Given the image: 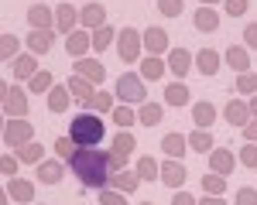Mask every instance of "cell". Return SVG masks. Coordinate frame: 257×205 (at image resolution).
Segmentation results:
<instances>
[{
  "label": "cell",
  "mask_w": 257,
  "mask_h": 205,
  "mask_svg": "<svg viewBox=\"0 0 257 205\" xmlns=\"http://www.w3.org/2000/svg\"><path fill=\"white\" fill-rule=\"evenodd\" d=\"M117 28H110V24H103V28H96L93 31V48L96 52H103V48H110V44H117Z\"/></svg>",
  "instance_id": "d6a6232c"
},
{
  "label": "cell",
  "mask_w": 257,
  "mask_h": 205,
  "mask_svg": "<svg viewBox=\"0 0 257 205\" xmlns=\"http://www.w3.org/2000/svg\"><path fill=\"white\" fill-rule=\"evenodd\" d=\"M99 205H127V195L117 188H103L99 192Z\"/></svg>",
  "instance_id": "7bdbcfd3"
},
{
  "label": "cell",
  "mask_w": 257,
  "mask_h": 205,
  "mask_svg": "<svg viewBox=\"0 0 257 205\" xmlns=\"http://www.w3.org/2000/svg\"><path fill=\"white\" fill-rule=\"evenodd\" d=\"M62 174H65V168L59 161H41L38 164V182L41 184H59Z\"/></svg>",
  "instance_id": "4dcf8cb0"
},
{
  "label": "cell",
  "mask_w": 257,
  "mask_h": 205,
  "mask_svg": "<svg viewBox=\"0 0 257 205\" xmlns=\"http://www.w3.org/2000/svg\"><path fill=\"white\" fill-rule=\"evenodd\" d=\"M226 65H230V68H233L237 76L250 72V52H247V48H240V44L226 48Z\"/></svg>",
  "instance_id": "cb8c5ba5"
},
{
  "label": "cell",
  "mask_w": 257,
  "mask_h": 205,
  "mask_svg": "<svg viewBox=\"0 0 257 205\" xmlns=\"http://www.w3.org/2000/svg\"><path fill=\"white\" fill-rule=\"evenodd\" d=\"M69 100H72L69 86H55V89L48 92V110H52V113H65V110H69Z\"/></svg>",
  "instance_id": "1f68e13d"
},
{
  "label": "cell",
  "mask_w": 257,
  "mask_h": 205,
  "mask_svg": "<svg viewBox=\"0 0 257 205\" xmlns=\"http://www.w3.org/2000/svg\"><path fill=\"white\" fill-rule=\"evenodd\" d=\"M79 24H82V28H93V31L103 28V24H106V7L96 4V0H89V4L79 10Z\"/></svg>",
  "instance_id": "2e32d148"
},
{
  "label": "cell",
  "mask_w": 257,
  "mask_h": 205,
  "mask_svg": "<svg viewBox=\"0 0 257 205\" xmlns=\"http://www.w3.org/2000/svg\"><path fill=\"white\" fill-rule=\"evenodd\" d=\"M52 44H55V28H48V31H31V34L24 38V48H31V55H48Z\"/></svg>",
  "instance_id": "8fae6325"
},
{
  "label": "cell",
  "mask_w": 257,
  "mask_h": 205,
  "mask_svg": "<svg viewBox=\"0 0 257 205\" xmlns=\"http://www.w3.org/2000/svg\"><path fill=\"white\" fill-rule=\"evenodd\" d=\"M185 178H189V168H185L182 161H175V158L161 161V182L168 184V188H182Z\"/></svg>",
  "instance_id": "9c48e42d"
},
{
  "label": "cell",
  "mask_w": 257,
  "mask_h": 205,
  "mask_svg": "<svg viewBox=\"0 0 257 205\" xmlns=\"http://www.w3.org/2000/svg\"><path fill=\"white\" fill-rule=\"evenodd\" d=\"M76 76L89 79L93 86H99L103 76H106V65H103L99 58H89V55H86V58H76Z\"/></svg>",
  "instance_id": "4fadbf2b"
},
{
  "label": "cell",
  "mask_w": 257,
  "mask_h": 205,
  "mask_svg": "<svg viewBox=\"0 0 257 205\" xmlns=\"http://www.w3.org/2000/svg\"><path fill=\"white\" fill-rule=\"evenodd\" d=\"M7 192H11V198L21 205H28V202H35V184L28 182V178H7V184H4Z\"/></svg>",
  "instance_id": "d6986e66"
},
{
  "label": "cell",
  "mask_w": 257,
  "mask_h": 205,
  "mask_svg": "<svg viewBox=\"0 0 257 205\" xmlns=\"http://www.w3.org/2000/svg\"><path fill=\"white\" fill-rule=\"evenodd\" d=\"M237 168V158H233V150H226V147H213L209 150V171H216V174H230Z\"/></svg>",
  "instance_id": "7c38bea8"
},
{
  "label": "cell",
  "mask_w": 257,
  "mask_h": 205,
  "mask_svg": "<svg viewBox=\"0 0 257 205\" xmlns=\"http://www.w3.org/2000/svg\"><path fill=\"white\" fill-rule=\"evenodd\" d=\"M69 137L76 140V147H99L103 144V120L96 113H79L69 123Z\"/></svg>",
  "instance_id": "7a4b0ae2"
},
{
  "label": "cell",
  "mask_w": 257,
  "mask_h": 205,
  "mask_svg": "<svg viewBox=\"0 0 257 205\" xmlns=\"http://www.w3.org/2000/svg\"><path fill=\"white\" fill-rule=\"evenodd\" d=\"M76 20H79V14H76L72 4H59V7H55V31L72 34V31H76Z\"/></svg>",
  "instance_id": "ffe728a7"
},
{
  "label": "cell",
  "mask_w": 257,
  "mask_h": 205,
  "mask_svg": "<svg viewBox=\"0 0 257 205\" xmlns=\"http://www.w3.org/2000/svg\"><path fill=\"white\" fill-rule=\"evenodd\" d=\"M226 123L230 126H237V130H243L247 123L254 120V113H250V102H240V100H233V102H226Z\"/></svg>",
  "instance_id": "5bb4252c"
},
{
  "label": "cell",
  "mask_w": 257,
  "mask_h": 205,
  "mask_svg": "<svg viewBox=\"0 0 257 205\" xmlns=\"http://www.w3.org/2000/svg\"><path fill=\"white\" fill-rule=\"evenodd\" d=\"M41 68H38V55H31V52H24V55H18V58L11 62V76L14 79H35Z\"/></svg>",
  "instance_id": "30bf717a"
},
{
  "label": "cell",
  "mask_w": 257,
  "mask_h": 205,
  "mask_svg": "<svg viewBox=\"0 0 257 205\" xmlns=\"http://www.w3.org/2000/svg\"><path fill=\"white\" fill-rule=\"evenodd\" d=\"M243 137H247L250 144H257V116H254L250 123H247V126H243Z\"/></svg>",
  "instance_id": "f5cc1de1"
},
{
  "label": "cell",
  "mask_w": 257,
  "mask_h": 205,
  "mask_svg": "<svg viewBox=\"0 0 257 205\" xmlns=\"http://www.w3.org/2000/svg\"><path fill=\"white\" fill-rule=\"evenodd\" d=\"M247 7H250V0H226V14L230 18H243Z\"/></svg>",
  "instance_id": "c3c4849f"
},
{
  "label": "cell",
  "mask_w": 257,
  "mask_h": 205,
  "mask_svg": "<svg viewBox=\"0 0 257 205\" xmlns=\"http://www.w3.org/2000/svg\"><path fill=\"white\" fill-rule=\"evenodd\" d=\"M192 20H196V31H202V34H213V31H219V14H216V7H199L196 14H192Z\"/></svg>",
  "instance_id": "7402d4cb"
},
{
  "label": "cell",
  "mask_w": 257,
  "mask_h": 205,
  "mask_svg": "<svg viewBox=\"0 0 257 205\" xmlns=\"http://www.w3.org/2000/svg\"><path fill=\"white\" fill-rule=\"evenodd\" d=\"M165 72H168V62H161L158 55H148V58H141V79L158 82Z\"/></svg>",
  "instance_id": "d4e9b609"
},
{
  "label": "cell",
  "mask_w": 257,
  "mask_h": 205,
  "mask_svg": "<svg viewBox=\"0 0 257 205\" xmlns=\"http://www.w3.org/2000/svg\"><path fill=\"white\" fill-rule=\"evenodd\" d=\"M237 89H240V96H257V72L237 76Z\"/></svg>",
  "instance_id": "b9f144b4"
},
{
  "label": "cell",
  "mask_w": 257,
  "mask_h": 205,
  "mask_svg": "<svg viewBox=\"0 0 257 205\" xmlns=\"http://www.w3.org/2000/svg\"><path fill=\"white\" fill-rule=\"evenodd\" d=\"M172 205H199V202L189 195V192H175V195H172Z\"/></svg>",
  "instance_id": "816d5d0a"
},
{
  "label": "cell",
  "mask_w": 257,
  "mask_h": 205,
  "mask_svg": "<svg viewBox=\"0 0 257 205\" xmlns=\"http://www.w3.org/2000/svg\"><path fill=\"white\" fill-rule=\"evenodd\" d=\"M18 52H21V38L18 34H4V38H0V58L4 62H14Z\"/></svg>",
  "instance_id": "f35d334b"
},
{
  "label": "cell",
  "mask_w": 257,
  "mask_h": 205,
  "mask_svg": "<svg viewBox=\"0 0 257 205\" xmlns=\"http://www.w3.org/2000/svg\"><path fill=\"white\" fill-rule=\"evenodd\" d=\"M144 52H151V55H158V58H161V52H172V48H168V31L158 28V24L148 28V31H144Z\"/></svg>",
  "instance_id": "9a60e30c"
},
{
  "label": "cell",
  "mask_w": 257,
  "mask_h": 205,
  "mask_svg": "<svg viewBox=\"0 0 257 205\" xmlns=\"http://www.w3.org/2000/svg\"><path fill=\"white\" fill-rule=\"evenodd\" d=\"M28 110H31V102H28V92L14 86L11 89V96L4 100V113H7V120H28Z\"/></svg>",
  "instance_id": "8992f818"
},
{
  "label": "cell",
  "mask_w": 257,
  "mask_h": 205,
  "mask_svg": "<svg viewBox=\"0 0 257 205\" xmlns=\"http://www.w3.org/2000/svg\"><path fill=\"white\" fill-rule=\"evenodd\" d=\"M138 120L144 123V126H158V123L165 120V106H161V102H141Z\"/></svg>",
  "instance_id": "f546056e"
},
{
  "label": "cell",
  "mask_w": 257,
  "mask_h": 205,
  "mask_svg": "<svg viewBox=\"0 0 257 205\" xmlns=\"http://www.w3.org/2000/svg\"><path fill=\"white\" fill-rule=\"evenodd\" d=\"M18 154H4V158H0V174H4V178H18Z\"/></svg>",
  "instance_id": "ee69618b"
},
{
  "label": "cell",
  "mask_w": 257,
  "mask_h": 205,
  "mask_svg": "<svg viewBox=\"0 0 257 205\" xmlns=\"http://www.w3.org/2000/svg\"><path fill=\"white\" fill-rule=\"evenodd\" d=\"M110 116H113V123H117L120 130H127V126H134V120H138V113H134V110H131L127 102H120V106L113 110V113H110Z\"/></svg>",
  "instance_id": "60d3db41"
},
{
  "label": "cell",
  "mask_w": 257,
  "mask_h": 205,
  "mask_svg": "<svg viewBox=\"0 0 257 205\" xmlns=\"http://www.w3.org/2000/svg\"><path fill=\"white\" fill-rule=\"evenodd\" d=\"M28 24H31V31H48V28H55V10L48 4H31L28 7Z\"/></svg>",
  "instance_id": "ba28073f"
},
{
  "label": "cell",
  "mask_w": 257,
  "mask_h": 205,
  "mask_svg": "<svg viewBox=\"0 0 257 205\" xmlns=\"http://www.w3.org/2000/svg\"><path fill=\"white\" fill-rule=\"evenodd\" d=\"M89 48H93V34H86V31H72V34H65V52H69L72 58H86Z\"/></svg>",
  "instance_id": "e0dca14e"
},
{
  "label": "cell",
  "mask_w": 257,
  "mask_h": 205,
  "mask_svg": "<svg viewBox=\"0 0 257 205\" xmlns=\"http://www.w3.org/2000/svg\"><path fill=\"white\" fill-rule=\"evenodd\" d=\"M185 134H165L161 137V150H165V158H185Z\"/></svg>",
  "instance_id": "83f0119b"
},
{
  "label": "cell",
  "mask_w": 257,
  "mask_h": 205,
  "mask_svg": "<svg viewBox=\"0 0 257 205\" xmlns=\"http://www.w3.org/2000/svg\"><path fill=\"white\" fill-rule=\"evenodd\" d=\"M233 205H257V192L254 188H240L233 195Z\"/></svg>",
  "instance_id": "681fc988"
},
{
  "label": "cell",
  "mask_w": 257,
  "mask_h": 205,
  "mask_svg": "<svg viewBox=\"0 0 257 205\" xmlns=\"http://www.w3.org/2000/svg\"><path fill=\"white\" fill-rule=\"evenodd\" d=\"M69 92H72V100L79 102V106H86V110H89L99 89L89 79H82V76H76V72H72V79H69Z\"/></svg>",
  "instance_id": "52a82bcc"
},
{
  "label": "cell",
  "mask_w": 257,
  "mask_h": 205,
  "mask_svg": "<svg viewBox=\"0 0 257 205\" xmlns=\"http://www.w3.org/2000/svg\"><path fill=\"white\" fill-rule=\"evenodd\" d=\"M110 150H113L117 158H131V154L138 150V137H134L131 130H120L117 137H113V144H110Z\"/></svg>",
  "instance_id": "484cf974"
},
{
  "label": "cell",
  "mask_w": 257,
  "mask_h": 205,
  "mask_svg": "<svg viewBox=\"0 0 257 205\" xmlns=\"http://www.w3.org/2000/svg\"><path fill=\"white\" fill-rule=\"evenodd\" d=\"M110 184H113L117 192H123V195H134V192L141 188V174H138V171H127V168H123V171H117V174L110 178Z\"/></svg>",
  "instance_id": "603a6c76"
},
{
  "label": "cell",
  "mask_w": 257,
  "mask_h": 205,
  "mask_svg": "<svg viewBox=\"0 0 257 205\" xmlns=\"http://www.w3.org/2000/svg\"><path fill=\"white\" fill-rule=\"evenodd\" d=\"M55 154L69 161V158L76 154V140H72V137H59V140H55Z\"/></svg>",
  "instance_id": "bcb514c9"
},
{
  "label": "cell",
  "mask_w": 257,
  "mask_h": 205,
  "mask_svg": "<svg viewBox=\"0 0 257 205\" xmlns=\"http://www.w3.org/2000/svg\"><path fill=\"white\" fill-rule=\"evenodd\" d=\"M141 52H144V31L120 28V34H117V55H120V62L134 65V62H141Z\"/></svg>",
  "instance_id": "3957f363"
},
{
  "label": "cell",
  "mask_w": 257,
  "mask_h": 205,
  "mask_svg": "<svg viewBox=\"0 0 257 205\" xmlns=\"http://www.w3.org/2000/svg\"><path fill=\"white\" fill-rule=\"evenodd\" d=\"M243 41H247V48H257V20H254V24H247V31H243Z\"/></svg>",
  "instance_id": "f907efd6"
},
{
  "label": "cell",
  "mask_w": 257,
  "mask_h": 205,
  "mask_svg": "<svg viewBox=\"0 0 257 205\" xmlns=\"http://www.w3.org/2000/svg\"><path fill=\"white\" fill-rule=\"evenodd\" d=\"M240 164H243V168H257V144H247V147L240 150Z\"/></svg>",
  "instance_id": "7dc6e473"
},
{
  "label": "cell",
  "mask_w": 257,
  "mask_h": 205,
  "mask_svg": "<svg viewBox=\"0 0 257 205\" xmlns=\"http://www.w3.org/2000/svg\"><path fill=\"white\" fill-rule=\"evenodd\" d=\"M86 4H89V0H86Z\"/></svg>",
  "instance_id": "680465c9"
},
{
  "label": "cell",
  "mask_w": 257,
  "mask_h": 205,
  "mask_svg": "<svg viewBox=\"0 0 257 205\" xmlns=\"http://www.w3.org/2000/svg\"><path fill=\"white\" fill-rule=\"evenodd\" d=\"M18 158H21V164H35V168H38L41 158H45V147L31 140V144H24V147L18 150Z\"/></svg>",
  "instance_id": "74e56055"
},
{
  "label": "cell",
  "mask_w": 257,
  "mask_h": 205,
  "mask_svg": "<svg viewBox=\"0 0 257 205\" xmlns=\"http://www.w3.org/2000/svg\"><path fill=\"white\" fill-rule=\"evenodd\" d=\"M192 123H196L199 130H213V123H216V106L213 102H192Z\"/></svg>",
  "instance_id": "44dd1931"
},
{
  "label": "cell",
  "mask_w": 257,
  "mask_h": 205,
  "mask_svg": "<svg viewBox=\"0 0 257 205\" xmlns=\"http://www.w3.org/2000/svg\"><path fill=\"white\" fill-rule=\"evenodd\" d=\"M89 110H93V113H113V110H117V96H113V92H106V89H99Z\"/></svg>",
  "instance_id": "ab89813d"
},
{
  "label": "cell",
  "mask_w": 257,
  "mask_h": 205,
  "mask_svg": "<svg viewBox=\"0 0 257 205\" xmlns=\"http://www.w3.org/2000/svg\"><path fill=\"white\" fill-rule=\"evenodd\" d=\"M202 192H206V195H219V198H223V192H226V178H223V174H216V171H206V174H202Z\"/></svg>",
  "instance_id": "836d02e7"
},
{
  "label": "cell",
  "mask_w": 257,
  "mask_h": 205,
  "mask_svg": "<svg viewBox=\"0 0 257 205\" xmlns=\"http://www.w3.org/2000/svg\"><path fill=\"white\" fill-rule=\"evenodd\" d=\"M189 100H192V92H189V86H185L182 79L165 86V102H172V106H185Z\"/></svg>",
  "instance_id": "f1b7e54d"
},
{
  "label": "cell",
  "mask_w": 257,
  "mask_h": 205,
  "mask_svg": "<svg viewBox=\"0 0 257 205\" xmlns=\"http://www.w3.org/2000/svg\"><path fill=\"white\" fill-rule=\"evenodd\" d=\"M199 4H202V7H213V4H219V0H199Z\"/></svg>",
  "instance_id": "9f6ffc18"
},
{
  "label": "cell",
  "mask_w": 257,
  "mask_h": 205,
  "mask_svg": "<svg viewBox=\"0 0 257 205\" xmlns=\"http://www.w3.org/2000/svg\"><path fill=\"white\" fill-rule=\"evenodd\" d=\"M141 205H155V202H141Z\"/></svg>",
  "instance_id": "6f0895ef"
},
{
  "label": "cell",
  "mask_w": 257,
  "mask_h": 205,
  "mask_svg": "<svg viewBox=\"0 0 257 205\" xmlns=\"http://www.w3.org/2000/svg\"><path fill=\"white\" fill-rule=\"evenodd\" d=\"M250 113H254V116H257V96H254V100H250Z\"/></svg>",
  "instance_id": "11a10c76"
},
{
  "label": "cell",
  "mask_w": 257,
  "mask_h": 205,
  "mask_svg": "<svg viewBox=\"0 0 257 205\" xmlns=\"http://www.w3.org/2000/svg\"><path fill=\"white\" fill-rule=\"evenodd\" d=\"M35 140V126L28 120H7L4 123V144L7 147H14V150H21L24 144Z\"/></svg>",
  "instance_id": "5b68a950"
},
{
  "label": "cell",
  "mask_w": 257,
  "mask_h": 205,
  "mask_svg": "<svg viewBox=\"0 0 257 205\" xmlns=\"http://www.w3.org/2000/svg\"><path fill=\"white\" fill-rule=\"evenodd\" d=\"M189 68H192V55H189L185 48H172V52H168V72H172V76H178V79L185 82Z\"/></svg>",
  "instance_id": "ac0fdd59"
},
{
  "label": "cell",
  "mask_w": 257,
  "mask_h": 205,
  "mask_svg": "<svg viewBox=\"0 0 257 205\" xmlns=\"http://www.w3.org/2000/svg\"><path fill=\"white\" fill-rule=\"evenodd\" d=\"M196 68H199V76H216L219 72V55L213 52V48H199Z\"/></svg>",
  "instance_id": "4316f807"
},
{
  "label": "cell",
  "mask_w": 257,
  "mask_h": 205,
  "mask_svg": "<svg viewBox=\"0 0 257 205\" xmlns=\"http://www.w3.org/2000/svg\"><path fill=\"white\" fill-rule=\"evenodd\" d=\"M158 10L165 18H178L185 10V0H158Z\"/></svg>",
  "instance_id": "f6af8a7d"
},
{
  "label": "cell",
  "mask_w": 257,
  "mask_h": 205,
  "mask_svg": "<svg viewBox=\"0 0 257 205\" xmlns=\"http://www.w3.org/2000/svg\"><path fill=\"white\" fill-rule=\"evenodd\" d=\"M72 174L82 182V188H96L103 192L113 171H110V150H96V147H76V154L69 158Z\"/></svg>",
  "instance_id": "6da1fadb"
},
{
  "label": "cell",
  "mask_w": 257,
  "mask_h": 205,
  "mask_svg": "<svg viewBox=\"0 0 257 205\" xmlns=\"http://www.w3.org/2000/svg\"><path fill=\"white\" fill-rule=\"evenodd\" d=\"M138 174H141V182H158L161 164L155 161V158H138Z\"/></svg>",
  "instance_id": "e575fe53"
},
{
  "label": "cell",
  "mask_w": 257,
  "mask_h": 205,
  "mask_svg": "<svg viewBox=\"0 0 257 205\" xmlns=\"http://www.w3.org/2000/svg\"><path fill=\"white\" fill-rule=\"evenodd\" d=\"M199 205H226V202H223L219 195H206V198H202V202H199Z\"/></svg>",
  "instance_id": "db71d44e"
},
{
  "label": "cell",
  "mask_w": 257,
  "mask_h": 205,
  "mask_svg": "<svg viewBox=\"0 0 257 205\" xmlns=\"http://www.w3.org/2000/svg\"><path fill=\"white\" fill-rule=\"evenodd\" d=\"M117 100L127 102V106L131 102H148V86H144V79L141 76H131V72L120 76L117 79Z\"/></svg>",
  "instance_id": "277c9868"
},
{
  "label": "cell",
  "mask_w": 257,
  "mask_h": 205,
  "mask_svg": "<svg viewBox=\"0 0 257 205\" xmlns=\"http://www.w3.org/2000/svg\"><path fill=\"white\" fill-rule=\"evenodd\" d=\"M189 147L199 150V154H209V150H213V134H209V130H192V134H189Z\"/></svg>",
  "instance_id": "d590c367"
},
{
  "label": "cell",
  "mask_w": 257,
  "mask_h": 205,
  "mask_svg": "<svg viewBox=\"0 0 257 205\" xmlns=\"http://www.w3.org/2000/svg\"><path fill=\"white\" fill-rule=\"evenodd\" d=\"M28 89H31V92H38V96H48V92L55 89V82H52V72H45V68H41L35 79H28Z\"/></svg>",
  "instance_id": "8d00e7d4"
}]
</instances>
